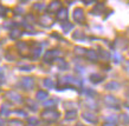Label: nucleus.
<instances>
[{"instance_id": "obj_4", "label": "nucleus", "mask_w": 129, "mask_h": 126, "mask_svg": "<svg viewBox=\"0 0 129 126\" xmlns=\"http://www.w3.org/2000/svg\"><path fill=\"white\" fill-rule=\"evenodd\" d=\"M6 98L10 99V100L13 101V102H20L21 101V97H20V94L16 93L14 91H10V92H7V93H6Z\"/></svg>"}, {"instance_id": "obj_22", "label": "nucleus", "mask_w": 129, "mask_h": 126, "mask_svg": "<svg viewBox=\"0 0 129 126\" xmlns=\"http://www.w3.org/2000/svg\"><path fill=\"white\" fill-rule=\"evenodd\" d=\"M75 52L78 53V54H85V50L81 47H75Z\"/></svg>"}, {"instance_id": "obj_18", "label": "nucleus", "mask_w": 129, "mask_h": 126, "mask_svg": "<svg viewBox=\"0 0 129 126\" xmlns=\"http://www.w3.org/2000/svg\"><path fill=\"white\" fill-rule=\"evenodd\" d=\"M8 126H24V124L19 120H11L8 122Z\"/></svg>"}, {"instance_id": "obj_30", "label": "nucleus", "mask_w": 129, "mask_h": 126, "mask_svg": "<svg viewBox=\"0 0 129 126\" xmlns=\"http://www.w3.org/2000/svg\"><path fill=\"white\" fill-rule=\"evenodd\" d=\"M43 7H44L43 4H37V5H36V8H37V10H42Z\"/></svg>"}, {"instance_id": "obj_17", "label": "nucleus", "mask_w": 129, "mask_h": 126, "mask_svg": "<svg viewBox=\"0 0 129 126\" xmlns=\"http://www.w3.org/2000/svg\"><path fill=\"white\" fill-rule=\"evenodd\" d=\"M91 80L94 81V83H98V81H102V77L98 74H91Z\"/></svg>"}, {"instance_id": "obj_7", "label": "nucleus", "mask_w": 129, "mask_h": 126, "mask_svg": "<svg viewBox=\"0 0 129 126\" xmlns=\"http://www.w3.org/2000/svg\"><path fill=\"white\" fill-rule=\"evenodd\" d=\"M56 55H59V52L58 51H49L45 53V55H44V60L46 61V63H50L51 60L55 59Z\"/></svg>"}, {"instance_id": "obj_27", "label": "nucleus", "mask_w": 129, "mask_h": 126, "mask_svg": "<svg viewBox=\"0 0 129 126\" xmlns=\"http://www.w3.org/2000/svg\"><path fill=\"white\" fill-rule=\"evenodd\" d=\"M56 102H57V101H56V100H50V101H46V102H45V106H50V105H55Z\"/></svg>"}, {"instance_id": "obj_11", "label": "nucleus", "mask_w": 129, "mask_h": 126, "mask_svg": "<svg viewBox=\"0 0 129 126\" xmlns=\"http://www.w3.org/2000/svg\"><path fill=\"white\" fill-rule=\"evenodd\" d=\"M40 23L42 25H45V26H50L52 24V19H51L49 16H43L40 18Z\"/></svg>"}, {"instance_id": "obj_9", "label": "nucleus", "mask_w": 129, "mask_h": 126, "mask_svg": "<svg viewBox=\"0 0 129 126\" xmlns=\"http://www.w3.org/2000/svg\"><path fill=\"white\" fill-rule=\"evenodd\" d=\"M83 118L85 119L86 121H89V122H92V124H96L97 122V119H96V117H95L94 114H91V113H88V112H85V113H83Z\"/></svg>"}, {"instance_id": "obj_28", "label": "nucleus", "mask_w": 129, "mask_h": 126, "mask_svg": "<svg viewBox=\"0 0 129 126\" xmlns=\"http://www.w3.org/2000/svg\"><path fill=\"white\" fill-rule=\"evenodd\" d=\"M122 118H123V120H124L125 124H128L129 122V118H128V115H127V114H123V115H122Z\"/></svg>"}, {"instance_id": "obj_21", "label": "nucleus", "mask_w": 129, "mask_h": 126, "mask_svg": "<svg viewBox=\"0 0 129 126\" xmlns=\"http://www.w3.org/2000/svg\"><path fill=\"white\" fill-rule=\"evenodd\" d=\"M62 27H63V30H64V32H65V33H68V32L72 28V25H71V24H63Z\"/></svg>"}, {"instance_id": "obj_20", "label": "nucleus", "mask_w": 129, "mask_h": 126, "mask_svg": "<svg viewBox=\"0 0 129 126\" xmlns=\"http://www.w3.org/2000/svg\"><path fill=\"white\" fill-rule=\"evenodd\" d=\"M44 85L46 87H53L55 86V84H53V81L51 80V79H45L44 80Z\"/></svg>"}, {"instance_id": "obj_16", "label": "nucleus", "mask_w": 129, "mask_h": 126, "mask_svg": "<svg viewBox=\"0 0 129 126\" xmlns=\"http://www.w3.org/2000/svg\"><path fill=\"white\" fill-rule=\"evenodd\" d=\"M118 85L116 81H111V83H109L108 85H107V88H110V90H117L118 88Z\"/></svg>"}, {"instance_id": "obj_24", "label": "nucleus", "mask_w": 129, "mask_h": 126, "mask_svg": "<svg viewBox=\"0 0 129 126\" xmlns=\"http://www.w3.org/2000/svg\"><path fill=\"white\" fill-rule=\"evenodd\" d=\"M59 61V68H67L68 67V64L67 63H64V60H58Z\"/></svg>"}, {"instance_id": "obj_32", "label": "nucleus", "mask_w": 129, "mask_h": 126, "mask_svg": "<svg viewBox=\"0 0 129 126\" xmlns=\"http://www.w3.org/2000/svg\"><path fill=\"white\" fill-rule=\"evenodd\" d=\"M0 125H3V121H1V120H0Z\"/></svg>"}, {"instance_id": "obj_8", "label": "nucleus", "mask_w": 129, "mask_h": 126, "mask_svg": "<svg viewBox=\"0 0 129 126\" xmlns=\"http://www.w3.org/2000/svg\"><path fill=\"white\" fill-rule=\"evenodd\" d=\"M57 18L59 20H67L68 19V10L67 8H59V11L57 12Z\"/></svg>"}, {"instance_id": "obj_10", "label": "nucleus", "mask_w": 129, "mask_h": 126, "mask_svg": "<svg viewBox=\"0 0 129 126\" xmlns=\"http://www.w3.org/2000/svg\"><path fill=\"white\" fill-rule=\"evenodd\" d=\"M85 55H86V58L89 60H92V61H96L97 60V58H98V55H97V53L95 51H92V50H90V51H86L85 52Z\"/></svg>"}, {"instance_id": "obj_29", "label": "nucleus", "mask_w": 129, "mask_h": 126, "mask_svg": "<svg viewBox=\"0 0 129 126\" xmlns=\"http://www.w3.org/2000/svg\"><path fill=\"white\" fill-rule=\"evenodd\" d=\"M79 37H83L82 36V33H81V32H76V34H74V38H79Z\"/></svg>"}, {"instance_id": "obj_26", "label": "nucleus", "mask_w": 129, "mask_h": 126, "mask_svg": "<svg viewBox=\"0 0 129 126\" xmlns=\"http://www.w3.org/2000/svg\"><path fill=\"white\" fill-rule=\"evenodd\" d=\"M5 13H6V8L3 5H0V16H5Z\"/></svg>"}, {"instance_id": "obj_19", "label": "nucleus", "mask_w": 129, "mask_h": 126, "mask_svg": "<svg viewBox=\"0 0 129 126\" xmlns=\"http://www.w3.org/2000/svg\"><path fill=\"white\" fill-rule=\"evenodd\" d=\"M76 115H77V112H76V111H74V112H72V111H69L65 117H67L68 119H75V117H76Z\"/></svg>"}, {"instance_id": "obj_6", "label": "nucleus", "mask_w": 129, "mask_h": 126, "mask_svg": "<svg viewBox=\"0 0 129 126\" xmlns=\"http://www.w3.org/2000/svg\"><path fill=\"white\" fill-rule=\"evenodd\" d=\"M74 19L77 23H83L84 21V14H83L82 8H76L74 12Z\"/></svg>"}, {"instance_id": "obj_2", "label": "nucleus", "mask_w": 129, "mask_h": 126, "mask_svg": "<svg viewBox=\"0 0 129 126\" xmlns=\"http://www.w3.org/2000/svg\"><path fill=\"white\" fill-rule=\"evenodd\" d=\"M42 117H43L45 120H47V121H55L59 117V113L57 111L50 110V108H49V110H45L43 113H42Z\"/></svg>"}, {"instance_id": "obj_25", "label": "nucleus", "mask_w": 129, "mask_h": 126, "mask_svg": "<svg viewBox=\"0 0 129 126\" xmlns=\"http://www.w3.org/2000/svg\"><path fill=\"white\" fill-rule=\"evenodd\" d=\"M28 122H30L31 125H37V124H38V120L35 118H28Z\"/></svg>"}, {"instance_id": "obj_1", "label": "nucleus", "mask_w": 129, "mask_h": 126, "mask_svg": "<svg viewBox=\"0 0 129 126\" xmlns=\"http://www.w3.org/2000/svg\"><path fill=\"white\" fill-rule=\"evenodd\" d=\"M62 80L63 81L60 84H63L64 86H70V85H72V86H75V87H81L82 86V80L74 78L72 75H65Z\"/></svg>"}, {"instance_id": "obj_3", "label": "nucleus", "mask_w": 129, "mask_h": 126, "mask_svg": "<svg viewBox=\"0 0 129 126\" xmlns=\"http://www.w3.org/2000/svg\"><path fill=\"white\" fill-rule=\"evenodd\" d=\"M104 101H106V104L108 105V106L115 107L116 110H118L117 107H118V105H120V102H118V100L116 98H114V97H111V95H107L106 99H104Z\"/></svg>"}, {"instance_id": "obj_31", "label": "nucleus", "mask_w": 129, "mask_h": 126, "mask_svg": "<svg viewBox=\"0 0 129 126\" xmlns=\"http://www.w3.org/2000/svg\"><path fill=\"white\" fill-rule=\"evenodd\" d=\"M127 70H128V72H129V63L127 64Z\"/></svg>"}, {"instance_id": "obj_23", "label": "nucleus", "mask_w": 129, "mask_h": 126, "mask_svg": "<svg viewBox=\"0 0 129 126\" xmlns=\"http://www.w3.org/2000/svg\"><path fill=\"white\" fill-rule=\"evenodd\" d=\"M100 55H101L102 58H104V59H108L110 57V54L108 53V52H106V51H101V53H100Z\"/></svg>"}, {"instance_id": "obj_13", "label": "nucleus", "mask_w": 129, "mask_h": 126, "mask_svg": "<svg viewBox=\"0 0 129 126\" xmlns=\"http://www.w3.org/2000/svg\"><path fill=\"white\" fill-rule=\"evenodd\" d=\"M46 98H47V92H45V91H39L37 93V99L38 100H45Z\"/></svg>"}, {"instance_id": "obj_14", "label": "nucleus", "mask_w": 129, "mask_h": 126, "mask_svg": "<svg viewBox=\"0 0 129 126\" xmlns=\"http://www.w3.org/2000/svg\"><path fill=\"white\" fill-rule=\"evenodd\" d=\"M57 8H60V4L57 3V1H56V3H52V4L49 6V12H55Z\"/></svg>"}, {"instance_id": "obj_15", "label": "nucleus", "mask_w": 129, "mask_h": 126, "mask_svg": "<svg viewBox=\"0 0 129 126\" xmlns=\"http://www.w3.org/2000/svg\"><path fill=\"white\" fill-rule=\"evenodd\" d=\"M20 36H21V32H20L19 30H17V28L11 32V38L12 39H17V38H19Z\"/></svg>"}, {"instance_id": "obj_12", "label": "nucleus", "mask_w": 129, "mask_h": 126, "mask_svg": "<svg viewBox=\"0 0 129 126\" xmlns=\"http://www.w3.org/2000/svg\"><path fill=\"white\" fill-rule=\"evenodd\" d=\"M103 10H104V5L100 4V5H97V6L94 8L92 13H94V14H96V16H98V14H101V13H102V11H103Z\"/></svg>"}, {"instance_id": "obj_5", "label": "nucleus", "mask_w": 129, "mask_h": 126, "mask_svg": "<svg viewBox=\"0 0 129 126\" xmlns=\"http://www.w3.org/2000/svg\"><path fill=\"white\" fill-rule=\"evenodd\" d=\"M21 86H23L24 88H26V90H31L32 87L35 86V80L32 78L26 77V78H24L23 80H21Z\"/></svg>"}]
</instances>
